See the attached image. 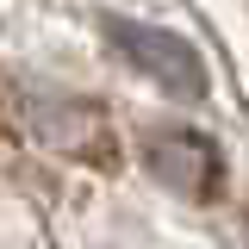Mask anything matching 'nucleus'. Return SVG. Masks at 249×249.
<instances>
[{
    "instance_id": "obj_1",
    "label": "nucleus",
    "mask_w": 249,
    "mask_h": 249,
    "mask_svg": "<svg viewBox=\"0 0 249 249\" xmlns=\"http://www.w3.org/2000/svg\"><path fill=\"white\" fill-rule=\"evenodd\" d=\"M106 37L131 69H143L162 93L175 100H199L206 93V62L199 50L187 44L181 31H162V25H137V19H106Z\"/></svg>"
},
{
    "instance_id": "obj_2",
    "label": "nucleus",
    "mask_w": 249,
    "mask_h": 249,
    "mask_svg": "<svg viewBox=\"0 0 249 249\" xmlns=\"http://www.w3.org/2000/svg\"><path fill=\"white\" fill-rule=\"evenodd\" d=\"M143 162H150V175L162 187H175V193H187V199H212L218 181H224L218 143L199 137V131H181V124L156 131L150 143H143Z\"/></svg>"
}]
</instances>
